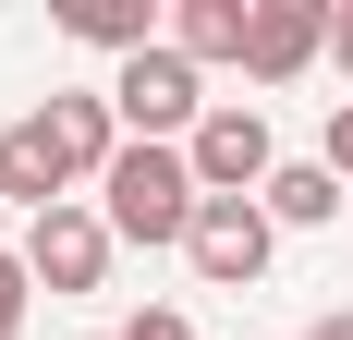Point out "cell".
Returning <instances> with one entry per match:
<instances>
[{
  "label": "cell",
  "mask_w": 353,
  "mask_h": 340,
  "mask_svg": "<svg viewBox=\"0 0 353 340\" xmlns=\"http://www.w3.org/2000/svg\"><path fill=\"white\" fill-rule=\"evenodd\" d=\"M256 206H268L281 231H329V219H341V170H329V158H281Z\"/></svg>",
  "instance_id": "10"
},
{
  "label": "cell",
  "mask_w": 353,
  "mask_h": 340,
  "mask_svg": "<svg viewBox=\"0 0 353 340\" xmlns=\"http://www.w3.org/2000/svg\"><path fill=\"white\" fill-rule=\"evenodd\" d=\"M25 304H37V279H25V255H0V340H25Z\"/></svg>",
  "instance_id": "11"
},
{
  "label": "cell",
  "mask_w": 353,
  "mask_h": 340,
  "mask_svg": "<svg viewBox=\"0 0 353 340\" xmlns=\"http://www.w3.org/2000/svg\"><path fill=\"white\" fill-rule=\"evenodd\" d=\"M110 109H122V146H195V122H208L219 98H208V73L159 36L134 61H110Z\"/></svg>",
  "instance_id": "3"
},
{
  "label": "cell",
  "mask_w": 353,
  "mask_h": 340,
  "mask_svg": "<svg viewBox=\"0 0 353 340\" xmlns=\"http://www.w3.org/2000/svg\"><path fill=\"white\" fill-rule=\"evenodd\" d=\"M49 12H61V36H85V49H110V61H134V49L171 36L159 0H49Z\"/></svg>",
  "instance_id": "8"
},
{
  "label": "cell",
  "mask_w": 353,
  "mask_h": 340,
  "mask_svg": "<svg viewBox=\"0 0 353 340\" xmlns=\"http://www.w3.org/2000/svg\"><path fill=\"white\" fill-rule=\"evenodd\" d=\"M329 170H353V98H329V146H317Z\"/></svg>",
  "instance_id": "13"
},
{
  "label": "cell",
  "mask_w": 353,
  "mask_h": 340,
  "mask_svg": "<svg viewBox=\"0 0 353 340\" xmlns=\"http://www.w3.org/2000/svg\"><path fill=\"white\" fill-rule=\"evenodd\" d=\"M110 255H122V231H110L85 195H73V206H49V219H25V279H37V292H98V279H110Z\"/></svg>",
  "instance_id": "5"
},
{
  "label": "cell",
  "mask_w": 353,
  "mask_h": 340,
  "mask_svg": "<svg viewBox=\"0 0 353 340\" xmlns=\"http://www.w3.org/2000/svg\"><path fill=\"white\" fill-rule=\"evenodd\" d=\"M244 36H256V0H171V49L195 73H208V61H244Z\"/></svg>",
  "instance_id": "9"
},
{
  "label": "cell",
  "mask_w": 353,
  "mask_h": 340,
  "mask_svg": "<svg viewBox=\"0 0 353 340\" xmlns=\"http://www.w3.org/2000/svg\"><path fill=\"white\" fill-rule=\"evenodd\" d=\"M305 340H353V304H341V316H317V328H305Z\"/></svg>",
  "instance_id": "15"
},
{
  "label": "cell",
  "mask_w": 353,
  "mask_h": 340,
  "mask_svg": "<svg viewBox=\"0 0 353 340\" xmlns=\"http://www.w3.org/2000/svg\"><path fill=\"white\" fill-rule=\"evenodd\" d=\"M110 340H195V328H183V304H146V316H122Z\"/></svg>",
  "instance_id": "12"
},
{
  "label": "cell",
  "mask_w": 353,
  "mask_h": 340,
  "mask_svg": "<svg viewBox=\"0 0 353 340\" xmlns=\"http://www.w3.org/2000/svg\"><path fill=\"white\" fill-rule=\"evenodd\" d=\"M183 158H195V182H208V195H268L281 146H268V109H256V98H219L208 122H195V146H183Z\"/></svg>",
  "instance_id": "6"
},
{
  "label": "cell",
  "mask_w": 353,
  "mask_h": 340,
  "mask_svg": "<svg viewBox=\"0 0 353 340\" xmlns=\"http://www.w3.org/2000/svg\"><path fill=\"white\" fill-rule=\"evenodd\" d=\"M110 158H122V109H110V85H73V98L25 109L0 134V195L25 206V219H49V206H73V182L98 195Z\"/></svg>",
  "instance_id": "1"
},
{
  "label": "cell",
  "mask_w": 353,
  "mask_h": 340,
  "mask_svg": "<svg viewBox=\"0 0 353 340\" xmlns=\"http://www.w3.org/2000/svg\"><path fill=\"white\" fill-rule=\"evenodd\" d=\"M195 206H208V182H195L183 146H122L110 182H98V219L122 243H146V255H159V243H195Z\"/></svg>",
  "instance_id": "2"
},
{
  "label": "cell",
  "mask_w": 353,
  "mask_h": 340,
  "mask_svg": "<svg viewBox=\"0 0 353 340\" xmlns=\"http://www.w3.org/2000/svg\"><path fill=\"white\" fill-rule=\"evenodd\" d=\"M329 49V0H256V36H244V85H292V73Z\"/></svg>",
  "instance_id": "7"
},
{
  "label": "cell",
  "mask_w": 353,
  "mask_h": 340,
  "mask_svg": "<svg viewBox=\"0 0 353 340\" xmlns=\"http://www.w3.org/2000/svg\"><path fill=\"white\" fill-rule=\"evenodd\" d=\"M183 255H195V279H208V292H244V279H268V255H281V219H268L256 195H208Z\"/></svg>",
  "instance_id": "4"
},
{
  "label": "cell",
  "mask_w": 353,
  "mask_h": 340,
  "mask_svg": "<svg viewBox=\"0 0 353 340\" xmlns=\"http://www.w3.org/2000/svg\"><path fill=\"white\" fill-rule=\"evenodd\" d=\"M329 61L353 73V0H329Z\"/></svg>",
  "instance_id": "14"
}]
</instances>
